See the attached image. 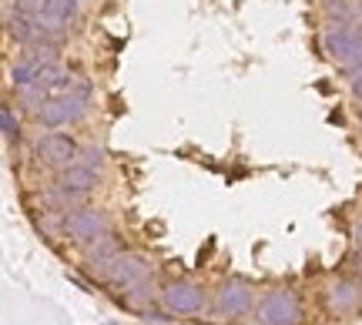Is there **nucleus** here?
I'll list each match as a JSON object with an SVG mask.
<instances>
[{"mask_svg": "<svg viewBox=\"0 0 362 325\" xmlns=\"http://www.w3.org/2000/svg\"><path fill=\"white\" fill-rule=\"evenodd\" d=\"M252 305H255V292H252V285L242 282V278H228V282H221L218 292H215V309H218V315H225V319H238V315H245Z\"/></svg>", "mask_w": 362, "mask_h": 325, "instance_id": "7", "label": "nucleus"}, {"mask_svg": "<svg viewBox=\"0 0 362 325\" xmlns=\"http://www.w3.org/2000/svg\"><path fill=\"white\" fill-rule=\"evenodd\" d=\"M148 275H151V265H148V259H141V255H134V252H121L115 261V272H111V285L115 288H124V292H131V288H138L148 282Z\"/></svg>", "mask_w": 362, "mask_h": 325, "instance_id": "10", "label": "nucleus"}, {"mask_svg": "<svg viewBox=\"0 0 362 325\" xmlns=\"http://www.w3.org/2000/svg\"><path fill=\"white\" fill-rule=\"evenodd\" d=\"M57 188H64V191H74V195H88L98 188V171L84 168V165H71L57 175Z\"/></svg>", "mask_w": 362, "mask_h": 325, "instance_id": "12", "label": "nucleus"}, {"mask_svg": "<svg viewBox=\"0 0 362 325\" xmlns=\"http://www.w3.org/2000/svg\"><path fill=\"white\" fill-rule=\"evenodd\" d=\"M352 242H356V248H362V218L356 221V228H352Z\"/></svg>", "mask_w": 362, "mask_h": 325, "instance_id": "17", "label": "nucleus"}, {"mask_svg": "<svg viewBox=\"0 0 362 325\" xmlns=\"http://www.w3.org/2000/svg\"><path fill=\"white\" fill-rule=\"evenodd\" d=\"M359 117H362V105H359Z\"/></svg>", "mask_w": 362, "mask_h": 325, "instance_id": "19", "label": "nucleus"}, {"mask_svg": "<svg viewBox=\"0 0 362 325\" xmlns=\"http://www.w3.org/2000/svg\"><path fill=\"white\" fill-rule=\"evenodd\" d=\"M54 64H57V51H54V44H37V47H30V54L21 57V61L11 67L13 88H30V84H37V81L44 78V71L54 67Z\"/></svg>", "mask_w": 362, "mask_h": 325, "instance_id": "5", "label": "nucleus"}, {"mask_svg": "<svg viewBox=\"0 0 362 325\" xmlns=\"http://www.w3.org/2000/svg\"><path fill=\"white\" fill-rule=\"evenodd\" d=\"M88 98L90 94H64V98H47L37 107V121L44 128H64L71 121H81L88 114Z\"/></svg>", "mask_w": 362, "mask_h": 325, "instance_id": "4", "label": "nucleus"}, {"mask_svg": "<svg viewBox=\"0 0 362 325\" xmlns=\"http://www.w3.org/2000/svg\"><path fill=\"white\" fill-rule=\"evenodd\" d=\"M352 94H356V98H359V101H362V71H356V74H352Z\"/></svg>", "mask_w": 362, "mask_h": 325, "instance_id": "16", "label": "nucleus"}, {"mask_svg": "<svg viewBox=\"0 0 362 325\" xmlns=\"http://www.w3.org/2000/svg\"><path fill=\"white\" fill-rule=\"evenodd\" d=\"M0 128H4V138H7V141L21 134V124H17V117H13V107L11 105L0 107Z\"/></svg>", "mask_w": 362, "mask_h": 325, "instance_id": "14", "label": "nucleus"}, {"mask_svg": "<svg viewBox=\"0 0 362 325\" xmlns=\"http://www.w3.org/2000/svg\"><path fill=\"white\" fill-rule=\"evenodd\" d=\"M325 51L332 54V61H336L342 71H362V30L352 24H342V27H332L329 34H325Z\"/></svg>", "mask_w": 362, "mask_h": 325, "instance_id": "2", "label": "nucleus"}, {"mask_svg": "<svg viewBox=\"0 0 362 325\" xmlns=\"http://www.w3.org/2000/svg\"><path fill=\"white\" fill-rule=\"evenodd\" d=\"M78 155L81 151H78V144H74V138H71V134H61V131L44 134L37 141V158H40V165H47V168L64 171L78 161Z\"/></svg>", "mask_w": 362, "mask_h": 325, "instance_id": "8", "label": "nucleus"}, {"mask_svg": "<svg viewBox=\"0 0 362 325\" xmlns=\"http://www.w3.org/2000/svg\"><path fill=\"white\" fill-rule=\"evenodd\" d=\"M161 305L171 315H194L205 309V292L194 282H171L161 288Z\"/></svg>", "mask_w": 362, "mask_h": 325, "instance_id": "9", "label": "nucleus"}, {"mask_svg": "<svg viewBox=\"0 0 362 325\" xmlns=\"http://www.w3.org/2000/svg\"><path fill=\"white\" fill-rule=\"evenodd\" d=\"M352 272H356V275L362 278V248L356 252V259H352Z\"/></svg>", "mask_w": 362, "mask_h": 325, "instance_id": "18", "label": "nucleus"}, {"mask_svg": "<svg viewBox=\"0 0 362 325\" xmlns=\"http://www.w3.org/2000/svg\"><path fill=\"white\" fill-rule=\"evenodd\" d=\"M104 232H111V221L98 208H74L64 218V235L78 245H88L94 238H101Z\"/></svg>", "mask_w": 362, "mask_h": 325, "instance_id": "6", "label": "nucleus"}, {"mask_svg": "<svg viewBox=\"0 0 362 325\" xmlns=\"http://www.w3.org/2000/svg\"><path fill=\"white\" fill-rule=\"evenodd\" d=\"M255 319H259V325H296L302 319V302L288 288H272L259 302Z\"/></svg>", "mask_w": 362, "mask_h": 325, "instance_id": "3", "label": "nucleus"}, {"mask_svg": "<svg viewBox=\"0 0 362 325\" xmlns=\"http://www.w3.org/2000/svg\"><path fill=\"white\" fill-rule=\"evenodd\" d=\"M7 30H11V37H13V40H21V44H27V47H37V44L57 40L54 34H47L44 27H37L34 20H27L24 13H17V17H11V24H7Z\"/></svg>", "mask_w": 362, "mask_h": 325, "instance_id": "13", "label": "nucleus"}, {"mask_svg": "<svg viewBox=\"0 0 362 325\" xmlns=\"http://www.w3.org/2000/svg\"><path fill=\"white\" fill-rule=\"evenodd\" d=\"M74 11H78V0H17V13H24L27 20H34L54 37L64 34Z\"/></svg>", "mask_w": 362, "mask_h": 325, "instance_id": "1", "label": "nucleus"}, {"mask_svg": "<svg viewBox=\"0 0 362 325\" xmlns=\"http://www.w3.org/2000/svg\"><path fill=\"white\" fill-rule=\"evenodd\" d=\"M362 305V282L359 278H339L325 288V309L336 315H349Z\"/></svg>", "mask_w": 362, "mask_h": 325, "instance_id": "11", "label": "nucleus"}, {"mask_svg": "<svg viewBox=\"0 0 362 325\" xmlns=\"http://www.w3.org/2000/svg\"><path fill=\"white\" fill-rule=\"evenodd\" d=\"M74 165H84V168H90V171H101L104 151H101V148H88V151H81V155H78V161H74Z\"/></svg>", "mask_w": 362, "mask_h": 325, "instance_id": "15", "label": "nucleus"}]
</instances>
